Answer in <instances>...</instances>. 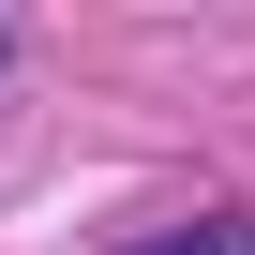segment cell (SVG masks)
<instances>
[{
  "mask_svg": "<svg viewBox=\"0 0 255 255\" xmlns=\"http://www.w3.org/2000/svg\"><path fill=\"white\" fill-rule=\"evenodd\" d=\"M135 255H255V225H180V240H135Z\"/></svg>",
  "mask_w": 255,
  "mask_h": 255,
  "instance_id": "1",
  "label": "cell"
}]
</instances>
